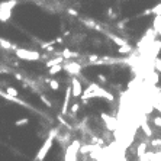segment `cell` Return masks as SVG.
I'll return each mask as SVG.
<instances>
[{
    "label": "cell",
    "mask_w": 161,
    "mask_h": 161,
    "mask_svg": "<svg viewBox=\"0 0 161 161\" xmlns=\"http://www.w3.org/2000/svg\"><path fill=\"white\" fill-rule=\"evenodd\" d=\"M15 54L17 58L25 60V61H38L41 60V54L38 51H32V49H23V48H16Z\"/></svg>",
    "instance_id": "1"
},
{
    "label": "cell",
    "mask_w": 161,
    "mask_h": 161,
    "mask_svg": "<svg viewBox=\"0 0 161 161\" xmlns=\"http://www.w3.org/2000/svg\"><path fill=\"white\" fill-rule=\"evenodd\" d=\"M54 134H55V132H52V134H51V135H49V137L45 139V142L42 144L41 150L38 151L36 157H35V161H44V160H45V157L48 155L49 150H51V147H52V141H54Z\"/></svg>",
    "instance_id": "2"
},
{
    "label": "cell",
    "mask_w": 161,
    "mask_h": 161,
    "mask_svg": "<svg viewBox=\"0 0 161 161\" xmlns=\"http://www.w3.org/2000/svg\"><path fill=\"white\" fill-rule=\"evenodd\" d=\"M79 151H80V144H79L77 141H74V142L67 148L64 161H77V153H79Z\"/></svg>",
    "instance_id": "3"
},
{
    "label": "cell",
    "mask_w": 161,
    "mask_h": 161,
    "mask_svg": "<svg viewBox=\"0 0 161 161\" xmlns=\"http://www.w3.org/2000/svg\"><path fill=\"white\" fill-rule=\"evenodd\" d=\"M71 94L74 97H80L83 94V86H81V81L77 77H73L71 80Z\"/></svg>",
    "instance_id": "4"
},
{
    "label": "cell",
    "mask_w": 161,
    "mask_h": 161,
    "mask_svg": "<svg viewBox=\"0 0 161 161\" xmlns=\"http://www.w3.org/2000/svg\"><path fill=\"white\" fill-rule=\"evenodd\" d=\"M64 68L70 73V74H73V76H77V74H80V71H81V65L79 64V63H76V61H70Z\"/></svg>",
    "instance_id": "5"
},
{
    "label": "cell",
    "mask_w": 161,
    "mask_h": 161,
    "mask_svg": "<svg viewBox=\"0 0 161 161\" xmlns=\"http://www.w3.org/2000/svg\"><path fill=\"white\" fill-rule=\"evenodd\" d=\"M70 97H71V86H67L65 96H64V103H63V109H61V113H63V115H67V113H68V102H70Z\"/></svg>",
    "instance_id": "6"
},
{
    "label": "cell",
    "mask_w": 161,
    "mask_h": 161,
    "mask_svg": "<svg viewBox=\"0 0 161 161\" xmlns=\"http://www.w3.org/2000/svg\"><path fill=\"white\" fill-rule=\"evenodd\" d=\"M17 5V0H6V2H2L0 3V9H5V10H12Z\"/></svg>",
    "instance_id": "7"
},
{
    "label": "cell",
    "mask_w": 161,
    "mask_h": 161,
    "mask_svg": "<svg viewBox=\"0 0 161 161\" xmlns=\"http://www.w3.org/2000/svg\"><path fill=\"white\" fill-rule=\"evenodd\" d=\"M102 119L106 122V125H107V126H109L110 129H115V125H116V121H115V118L109 116V115H106V113H102Z\"/></svg>",
    "instance_id": "8"
},
{
    "label": "cell",
    "mask_w": 161,
    "mask_h": 161,
    "mask_svg": "<svg viewBox=\"0 0 161 161\" xmlns=\"http://www.w3.org/2000/svg\"><path fill=\"white\" fill-rule=\"evenodd\" d=\"M10 17H12V10L0 9V22H8Z\"/></svg>",
    "instance_id": "9"
},
{
    "label": "cell",
    "mask_w": 161,
    "mask_h": 161,
    "mask_svg": "<svg viewBox=\"0 0 161 161\" xmlns=\"http://www.w3.org/2000/svg\"><path fill=\"white\" fill-rule=\"evenodd\" d=\"M64 60H65V58H64V57H63V55L55 57V58H52V60H49V61H48V63H47V64H45V65H47V67H48V68H49V67H52V65L63 64V63H64Z\"/></svg>",
    "instance_id": "10"
},
{
    "label": "cell",
    "mask_w": 161,
    "mask_h": 161,
    "mask_svg": "<svg viewBox=\"0 0 161 161\" xmlns=\"http://www.w3.org/2000/svg\"><path fill=\"white\" fill-rule=\"evenodd\" d=\"M118 52H119V54H131V52H132V47H131L129 44L121 45V47L118 48Z\"/></svg>",
    "instance_id": "11"
},
{
    "label": "cell",
    "mask_w": 161,
    "mask_h": 161,
    "mask_svg": "<svg viewBox=\"0 0 161 161\" xmlns=\"http://www.w3.org/2000/svg\"><path fill=\"white\" fill-rule=\"evenodd\" d=\"M63 64H57V65H52V67H49V74L51 76H55V74H58V73L63 71Z\"/></svg>",
    "instance_id": "12"
},
{
    "label": "cell",
    "mask_w": 161,
    "mask_h": 161,
    "mask_svg": "<svg viewBox=\"0 0 161 161\" xmlns=\"http://www.w3.org/2000/svg\"><path fill=\"white\" fill-rule=\"evenodd\" d=\"M0 47H2V48H5V49H10V48L16 49V47H15V45H13L12 42H9V41L2 39V38H0Z\"/></svg>",
    "instance_id": "13"
},
{
    "label": "cell",
    "mask_w": 161,
    "mask_h": 161,
    "mask_svg": "<svg viewBox=\"0 0 161 161\" xmlns=\"http://www.w3.org/2000/svg\"><path fill=\"white\" fill-rule=\"evenodd\" d=\"M109 38H110V39H112L115 44H118L119 47H121V45H125V44H128L126 41L121 39V38H119V36H116V35H110V33H109Z\"/></svg>",
    "instance_id": "14"
},
{
    "label": "cell",
    "mask_w": 161,
    "mask_h": 161,
    "mask_svg": "<svg viewBox=\"0 0 161 161\" xmlns=\"http://www.w3.org/2000/svg\"><path fill=\"white\" fill-rule=\"evenodd\" d=\"M141 126H142V129H144L145 135H148V137H151V135H153V131H151V128L148 126V123H147V121H142V123H141Z\"/></svg>",
    "instance_id": "15"
},
{
    "label": "cell",
    "mask_w": 161,
    "mask_h": 161,
    "mask_svg": "<svg viewBox=\"0 0 161 161\" xmlns=\"http://www.w3.org/2000/svg\"><path fill=\"white\" fill-rule=\"evenodd\" d=\"M145 151H147V144L145 142H141L139 144V147H138V150H137V154H138V157H141V155H144Z\"/></svg>",
    "instance_id": "16"
},
{
    "label": "cell",
    "mask_w": 161,
    "mask_h": 161,
    "mask_svg": "<svg viewBox=\"0 0 161 161\" xmlns=\"http://www.w3.org/2000/svg\"><path fill=\"white\" fill-rule=\"evenodd\" d=\"M61 55H63L65 60H67V58H73V57H77V54H76V52H71L70 49H64Z\"/></svg>",
    "instance_id": "17"
},
{
    "label": "cell",
    "mask_w": 161,
    "mask_h": 161,
    "mask_svg": "<svg viewBox=\"0 0 161 161\" xmlns=\"http://www.w3.org/2000/svg\"><path fill=\"white\" fill-rule=\"evenodd\" d=\"M6 91H8L10 96H15V97L19 96V91H17L15 87H10V86H9V87H6Z\"/></svg>",
    "instance_id": "18"
},
{
    "label": "cell",
    "mask_w": 161,
    "mask_h": 161,
    "mask_svg": "<svg viewBox=\"0 0 161 161\" xmlns=\"http://www.w3.org/2000/svg\"><path fill=\"white\" fill-rule=\"evenodd\" d=\"M49 87H51V90H58L60 89V83L57 80H51L49 81Z\"/></svg>",
    "instance_id": "19"
},
{
    "label": "cell",
    "mask_w": 161,
    "mask_h": 161,
    "mask_svg": "<svg viewBox=\"0 0 161 161\" xmlns=\"http://www.w3.org/2000/svg\"><path fill=\"white\" fill-rule=\"evenodd\" d=\"M154 67L158 73H161V58H155L154 60Z\"/></svg>",
    "instance_id": "20"
},
{
    "label": "cell",
    "mask_w": 161,
    "mask_h": 161,
    "mask_svg": "<svg viewBox=\"0 0 161 161\" xmlns=\"http://www.w3.org/2000/svg\"><path fill=\"white\" fill-rule=\"evenodd\" d=\"M153 15H161V3H157L153 8Z\"/></svg>",
    "instance_id": "21"
},
{
    "label": "cell",
    "mask_w": 161,
    "mask_h": 161,
    "mask_svg": "<svg viewBox=\"0 0 161 161\" xmlns=\"http://www.w3.org/2000/svg\"><path fill=\"white\" fill-rule=\"evenodd\" d=\"M28 122H29V119H28V118H23V119H19V121L15 122V125H16V126H22V125H26Z\"/></svg>",
    "instance_id": "22"
},
{
    "label": "cell",
    "mask_w": 161,
    "mask_h": 161,
    "mask_svg": "<svg viewBox=\"0 0 161 161\" xmlns=\"http://www.w3.org/2000/svg\"><path fill=\"white\" fill-rule=\"evenodd\" d=\"M150 15H153V8H150V9H145L144 12H142L141 15H138V16H150Z\"/></svg>",
    "instance_id": "23"
},
{
    "label": "cell",
    "mask_w": 161,
    "mask_h": 161,
    "mask_svg": "<svg viewBox=\"0 0 161 161\" xmlns=\"http://www.w3.org/2000/svg\"><path fill=\"white\" fill-rule=\"evenodd\" d=\"M151 145H153V147H160V145H161V139H160V138H155V139H153V141H151Z\"/></svg>",
    "instance_id": "24"
},
{
    "label": "cell",
    "mask_w": 161,
    "mask_h": 161,
    "mask_svg": "<svg viewBox=\"0 0 161 161\" xmlns=\"http://www.w3.org/2000/svg\"><path fill=\"white\" fill-rule=\"evenodd\" d=\"M107 15H109V17H110V19H115V17H116V13L113 12V9H112V8L107 9Z\"/></svg>",
    "instance_id": "25"
},
{
    "label": "cell",
    "mask_w": 161,
    "mask_h": 161,
    "mask_svg": "<svg viewBox=\"0 0 161 161\" xmlns=\"http://www.w3.org/2000/svg\"><path fill=\"white\" fill-rule=\"evenodd\" d=\"M153 122H154V123H155V125H157V126H158V128H161V118H160V116H157V118H154V119H153Z\"/></svg>",
    "instance_id": "26"
},
{
    "label": "cell",
    "mask_w": 161,
    "mask_h": 161,
    "mask_svg": "<svg viewBox=\"0 0 161 161\" xmlns=\"http://www.w3.org/2000/svg\"><path fill=\"white\" fill-rule=\"evenodd\" d=\"M67 13H68V15H71V16H74V17L79 16V13H77L74 9H67Z\"/></svg>",
    "instance_id": "27"
},
{
    "label": "cell",
    "mask_w": 161,
    "mask_h": 161,
    "mask_svg": "<svg viewBox=\"0 0 161 161\" xmlns=\"http://www.w3.org/2000/svg\"><path fill=\"white\" fill-rule=\"evenodd\" d=\"M41 100H42V102H44L45 105L48 106V107H51V102H49V100H48V99H47L45 96H41Z\"/></svg>",
    "instance_id": "28"
},
{
    "label": "cell",
    "mask_w": 161,
    "mask_h": 161,
    "mask_svg": "<svg viewBox=\"0 0 161 161\" xmlns=\"http://www.w3.org/2000/svg\"><path fill=\"white\" fill-rule=\"evenodd\" d=\"M79 109H80V105H79V103H74V105L71 106V112L73 113H76L77 110H79Z\"/></svg>",
    "instance_id": "29"
},
{
    "label": "cell",
    "mask_w": 161,
    "mask_h": 161,
    "mask_svg": "<svg viewBox=\"0 0 161 161\" xmlns=\"http://www.w3.org/2000/svg\"><path fill=\"white\" fill-rule=\"evenodd\" d=\"M96 60H99V57H97V55H89V61H90V63H94Z\"/></svg>",
    "instance_id": "30"
},
{
    "label": "cell",
    "mask_w": 161,
    "mask_h": 161,
    "mask_svg": "<svg viewBox=\"0 0 161 161\" xmlns=\"http://www.w3.org/2000/svg\"><path fill=\"white\" fill-rule=\"evenodd\" d=\"M97 79H99V80H100V81H103V83H105V81H106V77H105V76H103V74H97Z\"/></svg>",
    "instance_id": "31"
},
{
    "label": "cell",
    "mask_w": 161,
    "mask_h": 161,
    "mask_svg": "<svg viewBox=\"0 0 161 161\" xmlns=\"http://www.w3.org/2000/svg\"><path fill=\"white\" fill-rule=\"evenodd\" d=\"M54 42H57V44H61V42H63V38H57Z\"/></svg>",
    "instance_id": "32"
},
{
    "label": "cell",
    "mask_w": 161,
    "mask_h": 161,
    "mask_svg": "<svg viewBox=\"0 0 161 161\" xmlns=\"http://www.w3.org/2000/svg\"><path fill=\"white\" fill-rule=\"evenodd\" d=\"M157 35H158V36H161V25H160V28H158V31H157Z\"/></svg>",
    "instance_id": "33"
},
{
    "label": "cell",
    "mask_w": 161,
    "mask_h": 161,
    "mask_svg": "<svg viewBox=\"0 0 161 161\" xmlns=\"http://www.w3.org/2000/svg\"><path fill=\"white\" fill-rule=\"evenodd\" d=\"M0 91H2V87H0Z\"/></svg>",
    "instance_id": "34"
}]
</instances>
